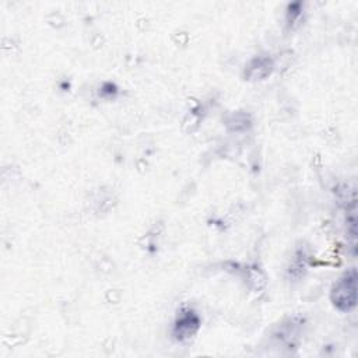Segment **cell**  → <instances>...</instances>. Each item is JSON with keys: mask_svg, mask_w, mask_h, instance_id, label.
<instances>
[{"mask_svg": "<svg viewBox=\"0 0 358 358\" xmlns=\"http://www.w3.org/2000/svg\"><path fill=\"white\" fill-rule=\"evenodd\" d=\"M200 328V319L194 311H185L181 317H178L175 325H173V336L176 340H188Z\"/></svg>", "mask_w": 358, "mask_h": 358, "instance_id": "2", "label": "cell"}, {"mask_svg": "<svg viewBox=\"0 0 358 358\" xmlns=\"http://www.w3.org/2000/svg\"><path fill=\"white\" fill-rule=\"evenodd\" d=\"M330 298L333 305L343 312H348L357 305V272L350 269L333 285Z\"/></svg>", "mask_w": 358, "mask_h": 358, "instance_id": "1", "label": "cell"}, {"mask_svg": "<svg viewBox=\"0 0 358 358\" xmlns=\"http://www.w3.org/2000/svg\"><path fill=\"white\" fill-rule=\"evenodd\" d=\"M272 72V62L267 57H258L248 66V75L254 79H263Z\"/></svg>", "mask_w": 358, "mask_h": 358, "instance_id": "3", "label": "cell"}]
</instances>
